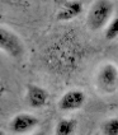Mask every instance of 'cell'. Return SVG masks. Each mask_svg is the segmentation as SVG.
<instances>
[{
	"label": "cell",
	"instance_id": "cell-1",
	"mask_svg": "<svg viewBox=\"0 0 118 135\" xmlns=\"http://www.w3.org/2000/svg\"><path fill=\"white\" fill-rule=\"evenodd\" d=\"M64 37L65 38H61L53 47H50L47 60L50 66L59 71H70L75 69L80 59V46L76 44L75 36L71 33Z\"/></svg>",
	"mask_w": 118,
	"mask_h": 135
},
{
	"label": "cell",
	"instance_id": "cell-2",
	"mask_svg": "<svg viewBox=\"0 0 118 135\" xmlns=\"http://www.w3.org/2000/svg\"><path fill=\"white\" fill-rule=\"evenodd\" d=\"M114 7L111 0H95L89 9L86 23L91 31H100L111 22Z\"/></svg>",
	"mask_w": 118,
	"mask_h": 135
},
{
	"label": "cell",
	"instance_id": "cell-3",
	"mask_svg": "<svg viewBox=\"0 0 118 135\" xmlns=\"http://www.w3.org/2000/svg\"><path fill=\"white\" fill-rule=\"evenodd\" d=\"M95 85L102 93L111 94L118 89V66L113 62H105L98 69Z\"/></svg>",
	"mask_w": 118,
	"mask_h": 135
},
{
	"label": "cell",
	"instance_id": "cell-4",
	"mask_svg": "<svg viewBox=\"0 0 118 135\" xmlns=\"http://www.w3.org/2000/svg\"><path fill=\"white\" fill-rule=\"evenodd\" d=\"M0 51L14 59H20L24 54V45L20 37L13 31L0 26Z\"/></svg>",
	"mask_w": 118,
	"mask_h": 135
},
{
	"label": "cell",
	"instance_id": "cell-5",
	"mask_svg": "<svg viewBox=\"0 0 118 135\" xmlns=\"http://www.w3.org/2000/svg\"><path fill=\"white\" fill-rule=\"evenodd\" d=\"M86 96L85 93L80 89H71L67 90L66 93L62 94V97L59 101V108L65 112H71L80 110L85 105Z\"/></svg>",
	"mask_w": 118,
	"mask_h": 135
},
{
	"label": "cell",
	"instance_id": "cell-6",
	"mask_svg": "<svg viewBox=\"0 0 118 135\" xmlns=\"http://www.w3.org/2000/svg\"><path fill=\"white\" fill-rule=\"evenodd\" d=\"M38 124H39V121L34 115L22 112L15 115L12 119L9 126H10V130L14 134H25V133L32 131Z\"/></svg>",
	"mask_w": 118,
	"mask_h": 135
},
{
	"label": "cell",
	"instance_id": "cell-7",
	"mask_svg": "<svg viewBox=\"0 0 118 135\" xmlns=\"http://www.w3.org/2000/svg\"><path fill=\"white\" fill-rule=\"evenodd\" d=\"M25 99L27 103L32 108H41L48 103L50 94L48 92L36 84H30L27 87V93H25Z\"/></svg>",
	"mask_w": 118,
	"mask_h": 135
},
{
	"label": "cell",
	"instance_id": "cell-8",
	"mask_svg": "<svg viewBox=\"0 0 118 135\" xmlns=\"http://www.w3.org/2000/svg\"><path fill=\"white\" fill-rule=\"evenodd\" d=\"M81 13H83V3L79 0H70V1H66L65 4H62L56 18L60 22H69L76 17H79Z\"/></svg>",
	"mask_w": 118,
	"mask_h": 135
},
{
	"label": "cell",
	"instance_id": "cell-9",
	"mask_svg": "<svg viewBox=\"0 0 118 135\" xmlns=\"http://www.w3.org/2000/svg\"><path fill=\"white\" fill-rule=\"evenodd\" d=\"M76 121L73 119H62L55 128V135H71L74 133Z\"/></svg>",
	"mask_w": 118,
	"mask_h": 135
},
{
	"label": "cell",
	"instance_id": "cell-10",
	"mask_svg": "<svg viewBox=\"0 0 118 135\" xmlns=\"http://www.w3.org/2000/svg\"><path fill=\"white\" fill-rule=\"evenodd\" d=\"M103 135H118V117H112L102 125Z\"/></svg>",
	"mask_w": 118,
	"mask_h": 135
},
{
	"label": "cell",
	"instance_id": "cell-11",
	"mask_svg": "<svg viewBox=\"0 0 118 135\" xmlns=\"http://www.w3.org/2000/svg\"><path fill=\"white\" fill-rule=\"evenodd\" d=\"M104 37L107 38L108 41H112V40L118 38V17L113 18L111 22L105 26Z\"/></svg>",
	"mask_w": 118,
	"mask_h": 135
},
{
	"label": "cell",
	"instance_id": "cell-12",
	"mask_svg": "<svg viewBox=\"0 0 118 135\" xmlns=\"http://www.w3.org/2000/svg\"><path fill=\"white\" fill-rule=\"evenodd\" d=\"M3 1L9 4V5H19L23 3V0H3Z\"/></svg>",
	"mask_w": 118,
	"mask_h": 135
},
{
	"label": "cell",
	"instance_id": "cell-13",
	"mask_svg": "<svg viewBox=\"0 0 118 135\" xmlns=\"http://www.w3.org/2000/svg\"><path fill=\"white\" fill-rule=\"evenodd\" d=\"M32 135H46V133H44V131H38V133H36V134H32Z\"/></svg>",
	"mask_w": 118,
	"mask_h": 135
},
{
	"label": "cell",
	"instance_id": "cell-14",
	"mask_svg": "<svg viewBox=\"0 0 118 135\" xmlns=\"http://www.w3.org/2000/svg\"><path fill=\"white\" fill-rule=\"evenodd\" d=\"M0 135H5V133H4L3 130H0Z\"/></svg>",
	"mask_w": 118,
	"mask_h": 135
}]
</instances>
